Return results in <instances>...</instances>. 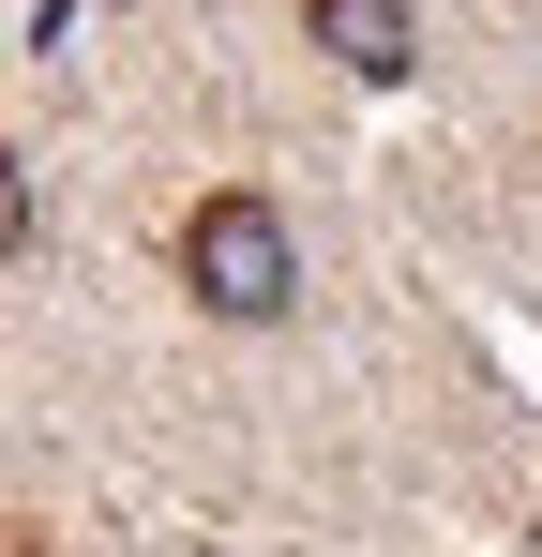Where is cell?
Listing matches in <instances>:
<instances>
[{
    "label": "cell",
    "instance_id": "cell-2",
    "mask_svg": "<svg viewBox=\"0 0 542 557\" xmlns=\"http://www.w3.org/2000/svg\"><path fill=\"white\" fill-rule=\"evenodd\" d=\"M301 30H317L347 76H407V46H422V30H407V0H301Z\"/></svg>",
    "mask_w": 542,
    "mask_h": 557
},
{
    "label": "cell",
    "instance_id": "cell-1",
    "mask_svg": "<svg viewBox=\"0 0 542 557\" xmlns=\"http://www.w3.org/2000/svg\"><path fill=\"white\" fill-rule=\"evenodd\" d=\"M181 272H196V301H211V317H286V286H301V257H286V211H271V196H196Z\"/></svg>",
    "mask_w": 542,
    "mask_h": 557
}]
</instances>
